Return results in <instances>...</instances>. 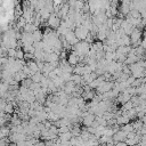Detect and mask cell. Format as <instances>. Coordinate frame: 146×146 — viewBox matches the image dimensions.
Returning a JSON list of instances; mask_svg holds the SVG:
<instances>
[{"label": "cell", "instance_id": "1", "mask_svg": "<svg viewBox=\"0 0 146 146\" xmlns=\"http://www.w3.org/2000/svg\"><path fill=\"white\" fill-rule=\"evenodd\" d=\"M129 36H130V40H131V46H133V47L140 46L141 40H143V30L138 29V27H135Z\"/></svg>", "mask_w": 146, "mask_h": 146}, {"label": "cell", "instance_id": "2", "mask_svg": "<svg viewBox=\"0 0 146 146\" xmlns=\"http://www.w3.org/2000/svg\"><path fill=\"white\" fill-rule=\"evenodd\" d=\"M74 33H75V36L80 41H82V40H86V38L90 33V31H89V29H87L84 25L81 24V25H79V26H76L74 29Z\"/></svg>", "mask_w": 146, "mask_h": 146}, {"label": "cell", "instance_id": "3", "mask_svg": "<svg viewBox=\"0 0 146 146\" xmlns=\"http://www.w3.org/2000/svg\"><path fill=\"white\" fill-rule=\"evenodd\" d=\"M60 23H62L60 17H59L57 14H54V13H51V15L49 16V18L47 19V24H48V26H49L50 29H52V30L58 29L59 25H60Z\"/></svg>", "mask_w": 146, "mask_h": 146}, {"label": "cell", "instance_id": "4", "mask_svg": "<svg viewBox=\"0 0 146 146\" xmlns=\"http://www.w3.org/2000/svg\"><path fill=\"white\" fill-rule=\"evenodd\" d=\"M95 119H96V115L95 114H92V113H88L87 115H84L83 117H82V124L83 125H86V127H90L92 123H94V121H95Z\"/></svg>", "mask_w": 146, "mask_h": 146}, {"label": "cell", "instance_id": "5", "mask_svg": "<svg viewBox=\"0 0 146 146\" xmlns=\"http://www.w3.org/2000/svg\"><path fill=\"white\" fill-rule=\"evenodd\" d=\"M127 136H128V133L121 129V130H119L117 132H115V133L113 135V140H114V143L124 141V140L127 139Z\"/></svg>", "mask_w": 146, "mask_h": 146}, {"label": "cell", "instance_id": "6", "mask_svg": "<svg viewBox=\"0 0 146 146\" xmlns=\"http://www.w3.org/2000/svg\"><path fill=\"white\" fill-rule=\"evenodd\" d=\"M129 121H130V119H129L124 113H122L121 115H117V116H116V123H117L119 125H124V124L129 123Z\"/></svg>", "mask_w": 146, "mask_h": 146}, {"label": "cell", "instance_id": "7", "mask_svg": "<svg viewBox=\"0 0 146 146\" xmlns=\"http://www.w3.org/2000/svg\"><path fill=\"white\" fill-rule=\"evenodd\" d=\"M72 137H73V135H72L71 131H67V132H64V133H59L58 135V138H59L60 141H70Z\"/></svg>", "mask_w": 146, "mask_h": 146}, {"label": "cell", "instance_id": "8", "mask_svg": "<svg viewBox=\"0 0 146 146\" xmlns=\"http://www.w3.org/2000/svg\"><path fill=\"white\" fill-rule=\"evenodd\" d=\"M32 36H33V41H34V42L42 41V39H43V34H42L41 31H39V30H35L34 32H32Z\"/></svg>", "mask_w": 146, "mask_h": 146}, {"label": "cell", "instance_id": "9", "mask_svg": "<svg viewBox=\"0 0 146 146\" xmlns=\"http://www.w3.org/2000/svg\"><path fill=\"white\" fill-rule=\"evenodd\" d=\"M123 131H125L127 133H129V132H132V131H135V128H133V125H132V123H127V124H124V125H122V128H121Z\"/></svg>", "mask_w": 146, "mask_h": 146}, {"label": "cell", "instance_id": "10", "mask_svg": "<svg viewBox=\"0 0 146 146\" xmlns=\"http://www.w3.org/2000/svg\"><path fill=\"white\" fill-rule=\"evenodd\" d=\"M129 16H131L133 18H141V14L138 9H131L129 13Z\"/></svg>", "mask_w": 146, "mask_h": 146}, {"label": "cell", "instance_id": "11", "mask_svg": "<svg viewBox=\"0 0 146 146\" xmlns=\"http://www.w3.org/2000/svg\"><path fill=\"white\" fill-rule=\"evenodd\" d=\"M3 112L7 113V114H13L14 113V107H13V104L9 103V104H6L5 108H3Z\"/></svg>", "mask_w": 146, "mask_h": 146}, {"label": "cell", "instance_id": "12", "mask_svg": "<svg viewBox=\"0 0 146 146\" xmlns=\"http://www.w3.org/2000/svg\"><path fill=\"white\" fill-rule=\"evenodd\" d=\"M54 6H62L64 3V0H52Z\"/></svg>", "mask_w": 146, "mask_h": 146}, {"label": "cell", "instance_id": "13", "mask_svg": "<svg viewBox=\"0 0 146 146\" xmlns=\"http://www.w3.org/2000/svg\"><path fill=\"white\" fill-rule=\"evenodd\" d=\"M114 146H128V145H127L125 141H117V143L114 144Z\"/></svg>", "mask_w": 146, "mask_h": 146}]
</instances>
